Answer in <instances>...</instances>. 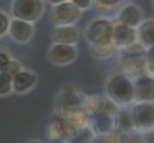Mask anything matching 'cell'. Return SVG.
I'll use <instances>...</instances> for the list:
<instances>
[{
    "label": "cell",
    "instance_id": "1",
    "mask_svg": "<svg viewBox=\"0 0 154 143\" xmlns=\"http://www.w3.org/2000/svg\"><path fill=\"white\" fill-rule=\"evenodd\" d=\"M89 113L84 107L68 112H57L49 125L48 133L52 139L66 141L74 132L89 126Z\"/></svg>",
    "mask_w": 154,
    "mask_h": 143
},
{
    "label": "cell",
    "instance_id": "2",
    "mask_svg": "<svg viewBox=\"0 0 154 143\" xmlns=\"http://www.w3.org/2000/svg\"><path fill=\"white\" fill-rule=\"evenodd\" d=\"M105 94L119 107L131 106L135 103L133 79L123 72L113 73L106 80Z\"/></svg>",
    "mask_w": 154,
    "mask_h": 143
},
{
    "label": "cell",
    "instance_id": "3",
    "mask_svg": "<svg viewBox=\"0 0 154 143\" xmlns=\"http://www.w3.org/2000/svg\"><path fill=\"white\" fill-rule=\"evenodd\" d=\"M146 50L138 41L119 50V62L123 73L133 80L146 73Z\"/></svg>",
    "mask_w": 154,
    "mask_h": 143
},
{
    "label": "cell",
    "instance_id": "4",
    "mask_svg": "<svg viewBox=\"0 0 154 143\" xmlns=\"http://www.w3.org/2000/svg\"><path fill=\"white\" fill-rule=\"evenodd\" d=\"M86 97L87 95L74 86L67 85L63 87L55 98V113L68 112L83 108Z\"/></svg>",
    "mask_w": 154,
    "mask_h": 143
},
{
    "label": "cell",
    "instance_id": "5",
    "mask_svg": "<svg viewBox=\"0 0 154 143\" xmlns=\"http://www.w3.org/2000/svg\"><path fill=\"white\" fill-rule=\"evenodd\" d=\"M114 25L108 19L100 18L94 20L85 31V38L91 45L110 44L113 42Z\"/></svg>",
    "mask_w": 154,
    "mask_h": 143
},
{
    "label": "cell",
    "instance_id": "6",
    "mask_svg": "<svg viewBox=\"0 0 154 143\" xmlns=\"http://www.w3.org/2000/svg\"><path fill=\"white\" fill-rule=\"evenodd\" d=\"M135 130L144 132L154 128V103L135 102L131 105Z\"/></svg>",
    "mask_w": 154,
    "mask_h": 143
},
{
    "label": "cell",
    "instance_id": "7",
    "mask_svg": "<svg viewBox=\"0 0 154 143\" xmlns=\"http://www.w3.org/2000/svg\"><path fill=\"white\" fill-rule=\"evenodd\" d=\"M42 9L43 5L41 0H14L13 14L17 19L30 23L40 16Z\"/></svg>",
    "mask_w": 154,
    "mask_h": 143
},
{
    "label": "cell",
    "instance_id": "8",
    "mask_svg": "<svg viewBox=\"0 0 154 143\" xmlns=\"http://www.w3.org/2000/svg\"><path fill=\"white\" fill-rule=\"evenodd\" d=\"M81 15V10L71 1L56 5L52 10L54 23L57 26L73 25Z\"/></svg>",
    "mask_w": 154,
    "mask_h": 143
},
{
    "label": "cell",
    "instance_id": "9",
    "mask_svg": "<svg viewBox=\"0 0 154 143\" xmlns=\"http://www.w3.org/2000/svg\"><path fill=\"white\" fill-rule=\"evenodd\" d=\"M84 108L89 114L105 113L115 116L120 107L106 94L87 95Z\"/></svg>",
    "mask_w": 154,
    "mask_h": 143
},
{
    "label": "cell",
    "instance_id": "10",
    "mask_svg": "<svg viewBox=\"0 0 154 143\" xmlns=\"http://www.w3.org/2000/svg\"><path fill=\"white\" fill-rule=\"evenodd\" d=\"M49 59L56 65L64 66L76 60L78 50L75 45L54 44L48 52Z\"/></svg>",
    "mask_w": 154,
    "mask_h": 143
},
{
    "label": "cell",
    "instance_id": "11",
    "mask_svg": "<svg viewBox=\"0 0 154 143\" xmlns=\"http://www.w3.org/2000/svg\"><path fill=\"white\" fill-rule=\"evenodd\" d=\"M135 102L154 103V77L148 73L134 79Z\"/></svg>",
    "mask_w": 154,
    "mask_h": 143
},
{
    "label": "cell",
    "instance_id": "12",
    "mask_svg": "<svg viewBox=\"0 0 154 143\" xmlns=\"http://www.w3.org/2000/svg\"><path fill=\"white\" fill-rule=\"evenodd\" d=\"M137 41V30L120 22L114 26L113 42L117 49H124V48L128 47Z\"/></svg>",
    "mask_w": 154,
    "mask_h": 143
},
{
    "label": "cell",
    "instance_id": "13",
    "mask_svg": "<svg viewBox=\"0 0 154 143\" xmlns=\"http://www.w3.org/2000/svg\"><path fill=\"white\" fill-rule=\"evenodd\" d=\"M89 126L95 135H106L114 129V116L105 113L89 114Z\"/></svg>",
    "mask_w": 154,
    "mask_h": 143
},
{
    "label": "cell",
    "instance_id": "14",
    "mask_svg": "<svg viewBox=\"0 0 154 143\" xmlns=\"http://www.w3.org/2000/svg\"><path fill=\"white\" fill-rule=\"evenodd\" d=\"M52 40L55 44L75 45L79 40V31L73 25L57 26L52 33Z\"/></svg>",
    "mask_w": 154,
    "mask_h": 143
},
{
    "label": "cell",
    "instance_id": "15",
    "mask_svg": "<svg viewBox=\"0 0 154 143\" xmlns=\"http://www.w3.org/2000/svg\"><path fill=\"white\" fill-rule=\"evenodd\" d=\"M142 12L136 5H126L120 10L118 19L119 22L128 26L130 28H138L142 23Z\"/></svg>",
    "mask_w": 154,
    "mask_h": 143
},
{
    "label": "cell",
    "instance_id": "16",
    "mask_svg": "<svg viewBox=\"0 0 154 143\" xmlns=\"http://www.w3.org/2000/svg\"><path fill=\"white\" fill-rule=\"evenodd\" d=\"M11 36L17 42H27L33 34V27L29 22L14 18L10 24Z\"/></svg>",
    "mask_w": 154,
    "mask_h": 143
},
{
    "label": "cell",
    "instance_id": "17",
    "mask_svg": "<svg viewBox=\"0 0 154 143\" xmlns=\"http://www.w3.org/2000/svg\"><path fill=\"white\" fill-rule=\"evenodd\" d=\"M114 128L124 133H128L135 130L131 114V106L120 107L114 116Z\"/></svg>",
    "mask_w": 154,
    "mask_h": 143
},
{
    "label": "cell",
    "instance_id": "18",
    "mask_svg": "<svg viewBox=\"0 0 154 143\" xmlns=\"http://www.w3.org/2000/svg\"><path fill=\"white\" fill-rule=\"evenodd\" d=\"M36 80L38 78L35 73L21 71L13 78V89L17 93H26L35 85Z\"/></svg>",
    "mask_w": 154,
    "mask_h": 143
},
{
    "label": "cell",
    "instance_id": "19",
    "mask_svg": "<svg viewBox=\"0 0 154 143\" xmlns=\"http://www.w3.org/2000/svg\"><path fill=\"white\" fill-rule=\"evenodd\" d=\"M138 42L146 49L154 47V20H146L142 22L137 29Z\"/></svg>",
    "mask_w": 154,
    "mask_h": 143
},
{
    "label": "cell",
    "instance_id": "20",
    "mask_svg": "<svg viewBox=\"0 0 154 143\" xmlns=\"http://www.w3.org/2000/svg\"><path fill=\"white\" fill-rule=\"evenodd\" d=\"M94 136V132L90 126H87L74 132L66 141L69 143H90Z\"/></svg>",
    "mask_w": 154,
    "mask_h": 143
},
{
    "label": "cell",
    "instance_id": "21",
    "mask_svg": "<svg viewBox=\"0 0 154 143\" xmlns=\"http://www.w3.org/2000/svg\"><path fill=\"white\" fill-rule=\"evenodd\" d=\"M91 52L93 56L99 59H104L109 57L117 49L114 43L103 44V45H91Z\"/></svg>",
    "mask_w": 154,
    "mask_h": 143
},
{
    "label": "cell",
    "instance_id": "22",
    "mask_svg": "<svg viewBox=\"0 0 154 143\" xmlns=\"http://www.w3.org/2000/svg\"><path fill=\"white\" fill-rule=\"evenodd\" d=\"M13 88V78L5 73H0V95L8 94Z\"/></svg>",
    "mask_w": 154,
    "mask_h": 143
},
{
    "label": "cell",
    "instance_id": "23",
    "mask_svg": "<svg viewBox=\"0 0 154 143\" xmlns=\"http://www.w3.org/2000/svg\"><path fill=\"white\" fill-rule=\"evenodd\" d=\"M106 143H125V133L117 129H113L104 135Z\"/></svg>",
    "mask_w": 154,
    "mask_h": 143
},
{
    "label": "cell",
    "instance_id": "24",
    "mask_svg": "<svg viewBox=\"0 0 154 143\" xmlns=\"http://www.w3.org/2000/svg\"><path fill=\"white\" fill-rule=\"evenodd\" d=\"M146 73L154 77V47L146 50Z\"/></svg>",
    "mask_w": 154,
    "mask_h": 143
},
{
    "label": "cell",
    "instance_id": "25",
    "mask_svg": "<svg viewBox=\"0 0 154 143\" xmlns=\"http://www.w3.org/2000/svg\"><path fill=\"white\" fill-rule=\"evenodd\" d=\"M125 143H144L143 133L137 130L125 133Z\"/></svg>",
    "mask_w": 154,
    "mask_h": 143
},
{
    "label": "cell",
    "instance_id": "26",
    "mask_svg": "<svg viewBox=\"0 0 154 143\" xmlns=\"http://www.w3.org/2000/svg\"><path fill=\"white\" fill-rule=\"evenodd\" d=\"M19 72H21V71H20V65L18 64V63L15 62V61H10L8 63V65L5 67L3 72H1V73H7L8 76H10L12 78H14Z\"/></svg>",
    "mask_w": 154,
    "mask_h": 143
},
{
    "label": "cell",
    "instance_id": "27",
    "mask_svg": "<svg viewBox=\"0 0 154 143\" xmlns=\"http://www.w3.org/2000/svg\"><path fill=\"white\" fill-rule=\"evenodd\" d=\"M9 28L8 17L4 13H0V35L4 34Z\"/></svg>",
    "mask_w": 154,
    "mask_h": 143
},
{
    "label": "cell",
    "instance_id": "28",
    "mask_svg": "<svg viewBox=\"0 0 154 143\" xmlns=\"http://www.w3.org/2000/svg\"><path fill=\"white\" fill-rule=\"evenodd\" d=\"M71 2L79 10H85L91 5L92 0H71Z\"/></svg>",
    "mask_w": 154,
    "mask_h": 143
},
{
    "label": "cell",
    "instance_id": "29",
    "mask_svg": "<svg viewBox=\"0 0 154 143\" xmlns=\"http://www.w3.org/2000/svg\"><path fill=\"white\" fill-rule=\"evenodd\" d=\"M143 141L144 143H154V128L143 133Z\"/></svg>",
    "mask_w": 154,
    "mask_h": 143
},
{
    "label": "cell",
    "instance_id": "30",
    "mask_svg": "<svg viewBox=\"0 0 154 143\" xmlns=\"http://www.w3.org/2000/svg\"><path fill=\"white\" fill-rule=\"evenodd\" d=\"M121 0H96V2L102 7H105V8H112L114 6H116Z\"/></svg>",
    "mask_w": 154,
    "mask_h": 143
},
{
    "label": "cell",
    "instance_id": "31",
    "mask_svg": "<svg viewBox=\"0 0 154 143\" xmlns=\"http://www.w3.org/2000/svg\"><path fill=\"white\" fill-rule=\"evenodd\" d=\"M10 61H11L10 58L6 54H4V52H0V73L3 72L5 67L8 65V63Z\"/></svg>",
    "mask_w": 154,
    "mask_h": 143
},
{
    "label": "cell",
    "instance_id": "32",
    "mask_svg": "<svg viewBox=\"0 0 154 143\" xmlns=\"http://www.w3.org/2000/svg\"><path fill=\"white\" fill-rule=\"evenodd\" d=\"M90 143H106L104 135H95Z\"/></svg>",
    "mask_w": 154,
    "mask_h": 143
},
{
    "label": "cell",
    "instance_id": "33",
    "mask_svg": "<svg viewBox=\"0 0 154 143\" xmlns=\"http://www.w3.org/2000/svg\"><path fill=\"white\" fill-rule=\"evenodd\" d=\"M49 1H50L52 4H54L55 6H56V5H58V4H61V3L67 2L68 0H49Z\"/></svg>",
    "mask_w": 154,
    "mask_h": 143
},
{
    "label": "cell",
    "instance_id": "34",
    "mask_svg": "<svg viewBox=\"0 0 154 143\" xmlns=\"http://www.w3.org/2000/svg\"><path fill=\"white\" fill-rule=\"evenodd\" d=\"M27 143H42V142L38 141V140H32V141H29V142H27Z\"/></svg>",
    "mask_w": 154,
    "mask_h": 143
},
{
    "label": "cell",
    "instance_id": "35",
    "mask_svg": "<svg viewBox=\"0 0 154 143\" xmlns=\"http://www.w3.org/2000/svg\"><path fill=\"white\" fill-rule=\"evenodd\" d=\"M62 143H69V142H67V141H63Z\"/></svg>",
    "mask_w": 154,
    "mask_h": 143
},
{
    "label": "cell",
    "instance_id": "36",
    "mask_svg": "<svg viewBox=\"0 0 154 143\" xmlns=\"http://www.w3.org/2000/svg\"><path fill=\"white\" fill-rule=\"evenodd\" d=\"M123 1H128V0H123Z\"/></svg>",
    "mask_w": 154,
    "mask_h": 143
}]
</instances>
